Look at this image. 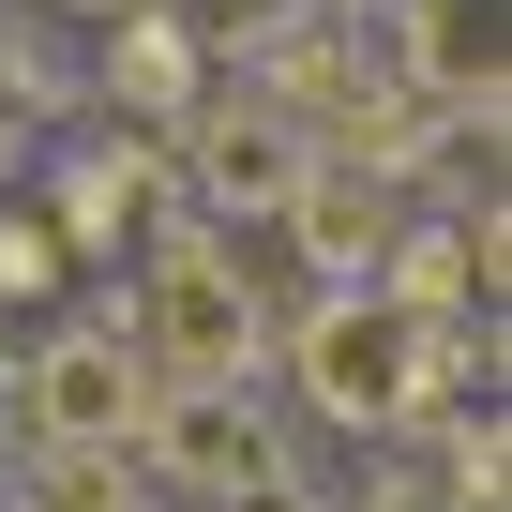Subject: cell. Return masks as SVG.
<instances>
[{
	"label": "cell",
	"mask_w": 512,
	"mask_h": 512,
	"mask_svg": "<svg viewBox=\"0 0 512 512\" xmlns=\"http://www.w3.org/2000/svg\"><path fill=\"white\" fill-rule=\"evenodd\" d=\"M272 226L302 241V272H317V287H377V256L407 241V181H377V166H332V151H302V181L272 196Z\"/></svg>",
	"instance_id": "obj_6"
},
{
	"label": "cell",
	"mask_w": 512,
	"mask_h": 512,
	"mask_svg": "<svg viewBox=\"0 0 512 512\" xmlns=\"http://www.w3.org/2000/svg\"><path fill=\"white\" fill-rule=\"evenodd\" d=\"M121 332L151 377H256L272 362V302H256V256L211 226V211H166L136 287H121Z\"/></svg>",
	"instance_id": "obj_2"
},
{
	"label": "cell",
	"mask_w": 512,
	"mask_h": 512,
	"mask_svg": "<svg viewBox=\"0 0 512 512\" xmlns=\"http://www.w3.org/2000/svg\"><path fill=\"white\" fill-rule=\"evenodd\" d=\"M272 362H287V392H302L332 437H407V422H437L467 377H497V317L422 332L392 287H317V302L272 332Z\"/></svg>",
	"instance_id": "obj_1"
},
{
	"label": "cell",
	"mask_w": 512,
	"mask_h": 512,
	"mask_svg": "<svg viewBox=\"0 0 512 512\" xmlns=\"http://www.w3.org/2000/svg\"><path fill=\"white\" fill-rule=\"evenodd\" d=\"M91 91H106V106L136 121V136H166V121H181V106L211 91V46H196L181 16H166V0H136V16H106V76H91Z\"/></svg>",
	"instance_id": "obj_9"
},
{
	"label": "cell",
	"mask_w": 512,
	"mask_h": 512,
	"mask_svg": "<svg viewBox=\"0 0 512 512\" xmlns=\"http://www.w3.org/2000/svg\"><path fill=\"white\" fill-rule=\"evenodd\" d=\"M211 512H332L317 482H256V497H211Z\"/></svg>",
	"instance_id": "obj_12"
},
{
	"label": "cell",
	"mask_w": 512,
	"mask_h": 512,
	"mask_svg": "<svg viewBox=\"0 0 512 512\" xmlns=\"http://www.w3.org/2000/svg\"><path fill=\"white\" fill-rule=\"evenodd\" d=\"M166 166L196 181L181 211H211V226H226V211H256V226H272V196L302 181V121H287L272 91H196V106L166 121Z\"/></svg>",
	"instance_id": "obj_5"
},
{
	"label": "cell",
	"mask_w": 512,
	"mask_h": 512,
	"mask_svg": "<svg viewBox=\"0 0 512 512\" xmlns=\"http://www.w3.org/2000/svg\"><path fill=\"white\" fill-rule=\"evenodd\" d=\"M136 467L181 482V497H256V482H302L287 422L256 407V377H151V422H136Z\"/></svg>",
	"instance_id": "obj_3"
},
{
	"label": "cell",
	"mask_w": 512,
	"mask_h": 512,
	"mask_svg": "<svg viewBox=\"0 0 512 512\" xmlns=\"http://www.w3.org/2000/svg\"><path fill=\"white\" fill-rule=\"evenodd\" d=\"M46 16H76V31H106V16H136V0H46Z\"/></svg>",
	"instance_id": "obj_13"
},
{
	"label": "cell",
	"mask_w": 512,
	"mask_h": 512,
	"mask_svg": "<svg viewBox=\"0 0 512 512\" xmlns=\"http://www.w3.org/2000/svg\"><path fill=\"white\" fill-rule=\"evenodd\" d=\"M0 512H151V467H136V452H61V437H31Z\"/></svg>",
	"instance_id": "obj_10"
},
{
	"label": "cell",
	"mask_w": 512,
	"mask_h": 512,
	"mask_svg": "<svg viewBox=\"0 0 512 512\" xmlns=\"http://www.w3.org/2000/svg\"><path fill=\"white\" fill-rule=\"evenodd\" d=\"M392 76L437 121H497L512 106V76H497V0H392Z\"/></svg>",
	"instance_id": "obj_7"
},
{
	"label": "cell",
	"mask_w": 512,
	"mask_h": 512,
	"mask_svg": "<svg viewBox=\"0 0 512 512\" xmlns=\"http://www.w3.org/2000/svg\"><path fill=\"white\" fill-rule=\"evenodd\" d=\"M61 272H76L61 226L46 211H0V302H61Z\"/></svg>",
	"instance_id": "obj_11"
},
{
	"label": "cell",
	"mask_w": 512,
	"mask_h": 512,
	"mask_svg": "<svg viewBox=\"0 0 512 512\" xmlns=\"http://www.w3.org/2000/svg\"><path fill=\"white\" fill-rule=\"evenodd\" d=\"M136 422H151V362H136L121 302H106V317H61V332L16 362V437H61V452H136Z\"/></svg>",
	"instance_id": "obj_4"
},
{
	"label": "cell",
	"mask_w": 512,
	"mask_h": 512,
	"mask_svg": "<svg viewBox=\"0 0 512 512\" xmlns=\"http://www.w3.org/2000/svg\"><path fill=\"white\" fill-rule=\"evenodd\" d=\"M166 211H181V166H166V136H91V151L61 166V196H46L61 256H121V226H166Z\"/></svg>",
	"instance_id": "obj_8"
}]
</instances>
